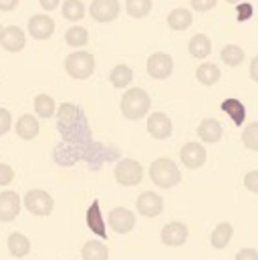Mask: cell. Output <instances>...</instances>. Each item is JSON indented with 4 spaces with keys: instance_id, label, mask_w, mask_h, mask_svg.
Masks as SVG:
<instances>
[{
    "instance_id": "44",
    "label": "cell",
    "mask_w": 258,
    "mask_h": 260,
    "mask_svg": "<svg viewBox=\"0 0 258 260\" xmlns=\"http://www.w3.org/2000/svg\"><path fill=\"white\" fill-rule=\"evenodd\" d=\"M226 2H240V0H226Z\"/></svg>"
},
{
    "instance_id": "19",
    "label": "cell",
    "mask_w": 258,
    "mask_h": 260,
    "mask_svg": "<svg viewBox=\"0 0 258 260\" xmlns=\"http://www.w3.org/2000/svg\"><path fill=\"white\" fill-rule=\"evenodd\" d=\"M232 234H234L232 224H230V222H220V224L214 228V232H212L210 244H212L216 250H222V248H226V246L230 244Z\"/></svg>"
},
{
    "instance_id": "42",
    "label": "cell",
    "mask_w": 258,
    "mask_h": 260,
    "mask_svg": "<svg viewBox=\"0 0 258 260\" xmlns=\"http://www.w3.org/2000/svg\"><path fill=\"white\" fill-rule=\"evenodd\" d=\"M250 77H252V81L258 83V55L252 59V63H250Z\"/></svg>"
},
{
    "instance_id": "16",
    "label": "cell",
    "mask_w": 258,
    "mask_h": 260,
    "mask_svg": "<svg viewBox=\"0 0 258 260\" xmlns=\"http://www.w3.org/2000/svg\"><path fill=\"white\" fill-rule=\"evenodd\" d=\"M87 226H89V230L93 234H97L99 238L107 240V230H105V220H103V214H101L99 200H95L87 210Z\"/></svg>"
},
{
    "instance_id": "43",
    "label": "cell",
    "mask_w": 258,
    "mask_h": 260,
    "mask_svg": "<svg viewBox=\"0 0 258 260\" xmlns=\"http://www.w3.org/2000/svg\"><path fill=\"white\" fill-rule=\"evenodd\" d=\"M2 32H4V28H2V24H0V41H2Z\"/></svg>"
},
{
    "instance_id": "24",
    "label": "cell",
    "mask_w": 258,
    "mask_h": 260,
    "mask_svg": "<svg viewBox=\"0 0 258 260\" xmlns=\"http://www.w3.org/2000/svg\"><path fill=\"white\" fill-rule=\"evenodd\" d=\"M81 256H83V260H107L109 258V248L103 242L89 240V242H85Z\"/></svg>"
},
{
    "instance_id": "31",
    "label": "cell",
    "mask_w": 258,
    "mask_h": 260,
    "mask_svg": "<svg viewBox=\"0 0 258 260\" xmlns=\"http://www.w3.org/2000/svg\"><path fill=\"white\" fill-rule=\"evenodd\" d=\"M151 6L153 2L151 0H127V14L133 18H143L151 12Z\"/></svg>"
},
{
    "instance_id": "25",
    "label": "cell",
    "mask_w": 258,
    "mask_h": 260,
    "mask_svg": "<svg viewBox=\"0 0 258 260\" xmlns=\"http://www.w3.org/2000/svg\"><path fill=\"white\" fill-rule=\"evenodd\" d=\"M196 79H198L202 85L212 87V85H216V83L220 81V69H218V65H214V63H204V65L198 67Z\"/></svg>"
},
{
    "instance_id": "2",
    "label": "cell",
    "mask_w": 258,
    "mask_h": 260,
    "mask_svg": "<svg viewBox=\"0 0 258 260\" xmlns=\"http://www.w3.org/2000/svg\"><path fill=\"white\" fill-rule=\"evenodd\" d=\"M149 107H151V99L139 87L129 89V91L123 93V97H121V113L125 115V119L135 121V119L145 117V113L149 111Z\"/></svg>"
},
{
    "instance_id": "35",
    "label": "cell",
    "mask_w": 258,
    "mask_h": 260,
    "mask_svg": "<svg viewBox=\"0 0 258 260\" xmlns=\"http://www.w3.org/2000/svg\"><path fill=\"white\" fill-rule=\"evenodd\" d=\"M10 125H12V115H10V111L4 109V107H0V135L8 133Z\"/></svg>"
},
{
    "instance_id": "14",
    "label": "cell",
    "mask_w": 258,
    "mask_h": 260,
    "mask_svg": "<svg viewBox=\"0 0 258 260\" xmlns=\"http://www.w3.org/2000/svg\"><path fill=\"white\" fill-rule=\"evenodd\" d=\"M188 240V228L182 222H170L162 230V242L166 246H182Z\"/></svg>"
},
{
    "instance_id": "39",
    "label": "cell",
    "mask_w": 258,
    "mask_h": 260,
    "mask_svg": "<svg viewBox=\"0 0 258 260\" xmlns=\"http://www.w3.org/2000/svg\"><path fill=\"white\" fill-rule=\"evenodd\" d=\"M236 260H258V252L254 248H242L236 254Z\"/></svg>"
},
{
    "instance_id": "22",
    "label": "cell",
    "mask_w": 258,
    "mask_h": 260,
    "mask_svg": "<svg viewBox=\"0 0 258 260\" xmlns=\"http://www.w3.org/2000/svg\"><path fill=\"white\" fill-rule=\"evenodd\" d=\"M220 107H222V111L234 121L236 127H240V125L244 123V119H246V109H244L242 101H238V99H224Z\"/></svg>"
},
{
    "instance_id": "41",
    "label": "cell",
    "mask_w": 258,
    "mask_h": 260,
    "mask_svg": "<svg viewBox=\"0 0 258 260\" xmlns=\"http://www.w3.org/2000/svg\"><path fill=\"white\" fill-rule=\"evenodd\" d=\"M41 2V6L47 10V12H51V10H55L57 6H59V0H39Z\"/></svg>"
},
{
    "instance_id": "15",
    "label": "cell",
    "mask_w": 258,
    "mask_h": 260,
    "mask_svg": "<svg viewBox=\"0 0 258 260\" xmlns=\"http://www.w3.org/2000/svg\"><path fill=\"white\" fill-rule=\"evenodd\" d=\"M0 45H2L4 51H8V53H18V51H22L24 45H26L24 30L18 28V26H8V28H4Z\"/></svg>"
},
{
    "instance_id": "13",
    "label": "cell",
    "mask_w": 258,
    "mask_h": 260,
    "mask_svg": "<svg viewBox=\"0 0 258 260\" xmlns=\"http://www.w3.org/2000/svg\"><path fill=\"white\" fill-rule=\"evenodd\" d=\"M180 157H182V164H184L186 168L198 170V168H202L204 161H206V149H204V145H200V143H196V141H190V143H186V145L182 147Z\"/></svg>"
},
{
    "instance_id": "12",
    "label": "cell",
    "mask_w": 258,
    "mask_h": 260,
    "mask_svg": "<svg viewBox=\"0 0 258 260\" xmlns=\"http://www.w3.org/2000/svg\"><path fill=\"white\" fill-rule=\"evenodd\" d=\"M20 196L16 192H2L0 194V222H12L20 214Z\"/></svg>"
},
{
    "instance_id": "37",
    "label": "cell",
    "mask_w": 258,
    "mask_h": 260,
    "mask_svg": "<svg viewBox=\"0 0 258 260\" xmlns=\"http://www.w3.org/2000/svg\"><path fill=\"white\" fill-rule=\"evenodd\" d=\"M252 4H248V2H242L238 8H236V16H238V20H248L250 16H252Z\"/></svg>"
},
{
    "instance_id": "36",
    "label": "cell",
    "mask_w": 258,
    "mask_h": 260,
    "mask_svg": "<svg viewBox=\"0 0 258 260\" xmlns=\"http://www.w3.org/2000/svg\"><path fill=\"white\" fill-rule=\"evenodd\" d=\"M14 180V170L6 164H0V186H8Z\"/></svg>"
},
{
    "instance_id": "18",
    "label": "cell",
    "mask_w": 258,
    "mask_h": 260,
    "mask_svg": "<svg viewBox=\"0 0 258 260\" xmlns=\"http://www.w3.org/2000/svg\"><path fill=\"white\" fill-rule=\"evenodd\" d=\"M57 117H59V129L63 131V135H64L67 131L73 129V127L79 123V119H81V111H79L75 105H71V103H63V105L59 107Z\"/></svg>"
},
{
    "instance_id": "4",
    "label": "cell",
    "mask_w": 258,
    "mask_h": 260,
    "mask_svg": "<svg viewBox=\"0 0 258 260\" xmlns=\"http://www.w3.org/2000/svg\"><path fill=\"white\" fill-rule=\"evenodd\" d=\"M24 208L35 216H49L55 208V200L45 190H30L24 194Z\"/></svg>"
},
{
    "instance_id": "27",
    "label": "cell",
    "mask_w": 258,
    "mask_h": 260,
    "mask_svg": "<svg viewBox=\"0 0 258 260\" xmlns=\"http://www.w3.org/2000/svg\"><path fill=\"white\" fill-rule=\"evenodd\" d=\"M109 81H111V85L117 87V89L127 87L129 83L133 81V71H131V67H127V65L113 67V71L109 73Z\"/></svg>"
},
{
    "instance_id": "5",
    "label": "cell",
    "mask_w": 258,
    "mask_h": 260,
    "mask_svg": "<svg viewBox=\"0 0 258 260\" xmlns=\"http://www.w3.org/2000/svg\"><path fill=\"white\" fill-rule=\"evenodd\" d=\"M115 180L117 184L121 186H137L141 180H143V168L139 161L135 159H121L117 166H115Z\"/></svg>"
},
{
    "instance_id": "28",
    "label": "cell",
    "mask_w": 258,
    "mask_h": 260,
    "mask_svg": "<svg viewBox=\"0 0 258 260\" xmlns=\"http://www.w3.org/2000/svg\"><path fill=\"white\" fill-rule=\"evenodd\" d=\"M55 109H57V105H55V99L51 95H45L43 93V95H37L35 97V111H37L39 117L49 119V117L55 115Z\"/></svg>"
},
{
    "instance_id": "33",
    "label": "cell",
    "mask_w": 258,
    "mask_h": 260,
    "mask_svg": "<svg viewBox=\"0 0 258 260\" xmlns=\"http://www.w3.org/2000/svg\"><path fill=\"white\" fill-rule=\"evenodd\" d=\"M242 143L248 149L258 151V123H250V125L244 127V131H242Z\"/></svg>"
},
{
    "instance_id": "26",
    "label": "cell",
    "mask_w": 258,
    "mask_h": 260,
    "mask_svg": "<svg viewBox=\"0 0 258 260\" xmlns=\"http://www.w3.org/2000/svg\"><path fill=\"white\" fill-rule=\"evenodd\" d=\"M188 49H190V55L194 59H206L210 55V51H212V43H210V39L206 35H194Z\"/></svg>"
},
{
    "instance_id": "8",
    "label": "cell",
    "mask_w": 258,
    "mask_h": 260,
    "mask_svg": "<svg viewBox=\"0 0 258 260\" xmlns=\"http://www.w3.org/2000/svg\"><path fill=\"white\" fill-rule=\"evenodd\" d=\"M135 206H137V212H139L141 216H145V218H155V216H159L162 210H164V198L159 194H155V192H143V194L137 198Z\"/></svg>"
},
{
    "instance_id": "34",
    "label": "cell",
    "mask_w": 258,
    "mask_h": 260,
    "mask_svg": "<svg viewBox=\"0 0 258 260\" xmlns=\"http://www.w3.org/2000/svg\"><path fill=\"white\" fill-rule=\"evenodd\" d=\"M244 188H246L248 192H252V194H258V170L248 172V174L244 176Z\"/></svg>"
},
{
    "instance_id": "23",
    "label": "cell",
    "mask_w": 258,
    "mask_h": 260,
    "mask_svg": "<svg viewBox=\"0 0 258 260\" xmlns=\"http://www.w3.org/2000/svg\"><path fill=\"white\" fill-rule=\"evenodd\" d=\"M194 22L192 12L188 8H174L170 14H168V24L170 28L174 30H186L190 28V24Z\"/></svg>"
},
{
    "instance_id": "3",
    "label": "cell",
    "mask_w": 258,
    "mask_h": 260,
    "mask_svg": "<svg viewBox=\"0 0 258 260\" xmlns=\"http://www.w3.org/2000/svg\"><path fill=\"white\" fill-rule=\"evenodd\" d=\"M64 71L73 79H79V81L89 79L93 75V71H95V57L91 53H87V51H77V53L67 57Z\"/></svg>"
},
{
    "instance_id": "29",
    "label": "cell",
    "mask_w": 258,
    "mask_h": 260,
    "mask_svg": "<svg viewBox=\"0 0 258 260\" xmlns=\"http://www.w3.org/2000/svg\"><path fill=\"white\" fill-rule=\"evenodd\" d=\"M244 51L238 47V45H226L222 51H220V59L226 63L228 67H238L244 61Z\"/></svg>"
},
{
    "instance_id": "20",
    "label": "cell",
    "mask_w": 258,
    "mask_h": 260,
    "mask_svg": "<svg viewBox=\"0 0 258 260\" xmlns=\"http://www.w3.org/2000/svg\"><path fill=\"white\" fill-rule=\"evenodd\" d=\"M39 129H41V125H39V119H37L35 115H22V117L16 121V133H18V137L24 139V141L35 139V137L39 135Z\"/></svg>"
},
{
    "instance_id": "1",
    "label": "cell",
    "mask_w": 258,
    "mask_h": 260,
    "mask_svg": "<svg viewBox=\"0 0 258 260\" xmlns=\"http://www.w3.org/2000/svg\"><path fill=\"white\" fill-rule=\"evenodd\" d=\"M149 178L157 188L170 190L182 182V172L176 166V161H172L168 157H159L149 166Z\"/></svg>"
},
{
    "instance_id": "17",
    "label": "cell",
    "mask_w": 258,
    "mask_h": 260,
    "mask_svg": "<svg viewBox=\"0 0 258 260\" xmlns=\"http://www.w3.org/2000/svg\"><path fill=\"white\" fill-rule=\"evenodd\" d=\"M198 135L204 143H218L222 139V125L218 119L208 117L198 125Z\"/></svg>"
},
{
    "instance_id": "6",
    "label": "cell",
    "mask_w": 258,
    "mask_h": 260,
    "mask_svg": "<svg viewBox=\"0 0 258 260\" xmlns=\"http://www.w3.org/2000/svg\"><path fill=\"white\" fill-rule=\"evenodd\" d=\"M119 0H93L91 6H89V12L91 16L97 20V22H111L119 16Z\"/></svg>"
},
{
    "instance_id": "40",
    "label": "cell",
    "mask_w": 258,
    "mask_h": 260,
    "mask_svg": "<svg viewBox=\"0 0 258 260\" xmlns=\"http://www.w3.org/2000/svg\"><path fill=\"white\" fill-rule=\"evenodd\" d=\"M18 6V0H0V10L2 12H10Z\"/></svg>"
},
{
    "instance_id": "11",
    "label": "cell",
    "mask_w": 258,
    "mask_h": 260,
    "mask_svg": "<svg viewBox=\"0 0 258 260\" xmlns=\"http://www.w3.org/2000/svg\"><path fill=\"white\" fill-rule=\"evenodd\" d=\"M147 131L153 139H168L172 135V119L166 113L155 111L147 119Z\"/></svg>"
},
{
    "instance_id": "21",
    "label": "cell",
    "mask_w": 258,
    "mask_h": 260,
    "mask_svg": "<svg viewBox=\"0 0 258 260\" xmlns=\"http://www.w3.org/2000/svg\"><path fill=\"white\" fill-rule=\"evenodd\" d=\"M8 252L14 256V258H24L28 252H30V240L20 234V232H12L8 236Z\"/></svg>"
},
{
    "instance_id": "30",
    "label": "cell",
    "mask_w": 258,
    "mask_h": 260,
    "mask_svg": "<svg viewBox=\"0 0 258 260\" xmlns=\"http://www.w3.org/2000/svg\"><path fill=\"white\" fill-rule=\"evenodd\" d=\"M63 16L71 22H77L85 16V4L81 0H64L63 4Z\"/></svg>"
},
{
    "instance_id": "32",
    "label": "cell",
    "mask_w": 258,
    "mask_h": 260,
    "mask_svg": "<svg viewBox=\"0 0 258 260\" xmlns=\"http://www.w3.org/2000/svg\"><path fill=\"white\" fill-rule=\"evenodd\" d=\"M64 41H67V45H71V47H83V45H87V41H89V32H87V28H83V26H71V28L67 30V35H64Z\"/></svg>"
},
{
    "instance_id": "10",
    "label": "cell",
    "mask_w": 258,
    "mask_h": 260,
    "mask_svg": "<svg viewBox=\"0 0 258 260\" xmlns=\"http://www.w3.org/2000/svg\"><path fill=\"white\" fill-rule=\"evenodd\" d=\"M28 32L37 41H45L55 32V20L47 14H35L28 20Z\"/></svg>"
},
{
    "instance_id": "7",
    "label": "cell",
    "mask_w": 258,
    "mask_h": 260,
    "mask_svg": "<svg viewBox=\"0 0 258 260\" xmlns=\"http://www.w3.org/2000/svg\"><path fill=\"white\" fill-rule=\"evenodd\" d=\"M174 71V59L168 55V53H153L149 59H147V73L151 79H168Z\"/></svg>"
},
{
    "instance_id": "38",
    "label": "cell",
    "mask_w": 258,
    "mask_h": 260,
    "mask_svg": "<svg viewBox=\"0 0 258 260\" xmlns=\"http://www.w3.org/2000/svg\"><path fill=\"white\" fill-rule=\"evenodd\" d=\"M218 0H192V8L198 12H206V10H212L216 6Z\"/></svg>"
},
{
    "instance_id": "9",
    "label": "cell",
    "mask_w": 258,
    "mask_h": 260,
    "mask_svg": "<svg viewBox=\"0 0 258 260\" xmlns=\"http://www.w3.org/2000/svg\"><path fill=\"white\" fill-rule=\"evenodd\" d=\"M109 226L117 234H127L135 226V214L127 208H113L109 212Z\"/></svg>"
}]
</instances>
